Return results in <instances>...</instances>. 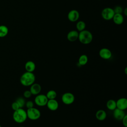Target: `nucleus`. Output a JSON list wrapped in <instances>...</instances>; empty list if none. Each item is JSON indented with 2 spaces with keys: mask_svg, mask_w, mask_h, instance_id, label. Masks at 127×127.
<instances>
[{
  "mask_svg": "<svg viewBox=\"0 0 127 127\" xmlns=\"http://www.w3.org/2000/svg\"><path fill=\"white\" fill-rule=\"evenodd\" d=\"M36 76L33 72L26 71L20 77V82L24 86H30L35 82Z\"/></svg>",
  "mask_w": 127,
  "mask_h": 127,
  "instance_id": "1",
  "label": "nucleus"
},
{
  "mask_svg": "<svg viewBox=\"0 0 127 127\" xmlns=\"http://www.w3.org/2000/svg\"><path fill=\"white\" fill-rule=\"evenodd\" d=\"M12 118L15 122L18 124L23 123L27 119L26 111L23 108H19L17 110L14 111Z\"/></svg>",
  "mask_w": 127,
  "mask_h": 127,
  "instance_id": "2",
  "label": "nucleus"
},
{
  "mask_svg": "<svg viewBox=\"0 0 127 127\" xmlns=\"http://www.w3.org/2000/svg\"><path fill=\"white\" fill-rule=\"evenodd\" d=\"M78 32V40L81 44L87 45L92 41L93 35L91 32L85 29Z\"/></svg>",
  "mask_w": 127,
  "mask_h": 127,
  "instance_id": "3",
  "label": "nucleus"
},
{
  "mask_svg": "<svg viewBox=\"0 0 127 127\" xmlns=\"http://www.w3.org/2000/svg\"><path fill=\"white\" fill-rule=\"evenodd\" d=\"M26 114L27 118L33 121L39 119L41 115L40 111L37 108L34 107L27 109L26 111Z\"/></svg>",
  "mask_w": 127,
  "mask_h": 127,
  "instance_id": "4",
  "label": "nucleus"
},
{
  "mask_svg": "<svg viewBox=\"0 0 127 127\" xmlns=\"http://www.w3.org/2000/svg\"><path fill=\"white\" fill-rule=\"evenodd\" d=\"M62 102L65 105H70L72 104L75 100V96L73 93L71 92L64 93L61 98Z\"/></svg>",
  "mask_w": 127,
  "mask_h": 127,
  "instance_id": "5",
  "label": "nucleus"
},
{
  "mask_svg": "<svg viewBox=\"0 0 127 127\" xmlns=\"http://www.w3.org/2000/svg\"><path fill=\"white\" fill-rule=\"evenodd\" d=\"M48 99L46 95L39 94L36 95L34 98V103L36 105L39 107H44L46 106Z\"/></svg>",
  "mask_w": 127,
  "mask_h": 127,
  "instance_id": "6",
  "label": "nucleus"
},
{
  "mask_svg": "<svg viewBox=\"0 0 127 127\" xmlns=\"http://www.w3.org/2000/svg\"><path fill=\"white\" fill-rule=\"evenodd\" d=\"M115 12L113 8L107 7L103 9L101 11V16L105 20H110L112 19Z\"/></svg>",
  "mask_w": 127,
  "mask_h": 127,
  "instance_id": "7",
  "label": "nucleus"
},
{
  "mask_svg": "<svg viewBox=\"0 0 127 127\" xmlns=\"http://www.w3.org/2000/svg\"><path fill=\"white\" fill-rule=\"evenodd\" d=\"M99 55L101 58L104 60H109L111 58L112 53L110 50L106 48L101 49L99 52Z\"/></svg>",
  "mask_w": 127,
  "mask_h": 127,
  "instance_id": "8",
  "label": "nucleus"
},
{
  "mask_svg": "<svg viewBox=\"0 0 127 127\" xmlns=\"http://www.w3.org/2000/svg\"><path fill=\"white\" fill-rule=\"evenodd\" d=\"M79 13L76 9L70 10L67 14V18L70 22H74L78 21L79 18Z\"/></svg>",
  "mask_w": 127,
  "mask_h": 127,
  "instance_id": "9",
  "label": "nucleus"
},
{
  "mask_svg": "<svg viewBox=\"0 0 127 127\" xmlns=\"http://www.w3.org/2000/svg\"><path fill=\"white\" fill-rule=\"evenodd\" d=\"M116 101V106L117 108L125 110L127 108V99L126 98L122 97L120 98L117 100Z\"/></svg>",
  "mask_w": 127,
  "mask_h": 127,
  "instance_id": "10",
  "label": "nucleus"
},
{
  "mask_svg": "<svg viewBox=\"0 0 127 127\" xmlns=\"http://www.w3.org/2000/svg\"><path fill=\"white\" fill-rule=\"evenodd\" d=\"M42 90L41 86L38 83H34L30 86V91L32 95H37L40 93Z\"/></svg>",
  "mask_w": 127,
  "mask_h": 127,
  "instance_id": "11",
  "label": "nucleus"
},
{
  "mask_svg": "<svg viewBox=\"0 0 127 127\" xmlns=\"http://www.w3.org/2000/svg\"><path fill=\"white\" fill-rule=\"evenodd\" d=\"M48 108L52 111H56L59 108V103L56 99L48 100L47 105Z\"/></svg>",
  "mask_w": 127,
  "mask_h": 127,
  "instance_id": "12",
  "label": "nucleus"
},
{
  "mask_svg": "<svg viewBox=\"0 0 127 127\" xmlns=\"http://www.w3.org/2000/svg\"><path fill=\"white\" fill-rule=\"evenodd\" d=\"M113 111L114 118L118 121H121L124 116L126 115L124 110H122L118 108H116Z\"/></svg>",
  "mask_w": 127,
  "mask_h": 127,
  "instance_id": "13",
  "label": "nucleus"
},
{
  "mask_svg": "<svg viewBox=\"0 0 127 127\" xmlns=\"http://www.w3.org/2000/svg\"><path fill=\"white\" fill-rule=\"evenodd\" d=\"M79 32L74 30L69 31L67 34L66 38L68 41L70 42H74L78 40Z\"/></svg>",
  "mask_w": 127,
  "mask_h": 127,
  "instance_id": "14",
  "label": "nucleus"
},
{
  "mask_svg": "<svg viewBox=\"0 0 127 127\" xmlns=\"http://www.w3.org/2000/svg\"><path fill=\"white\" fill-rule=\"evenodd\" d=\"M112 19L115 24L119 25L124 22V17L121 13H115Z\"/></svg>",
  "mask_w": 127,
  "mask_h": 127,
  "instance_id": "15",
  "label": "nucleus"
},
{
  "mask_svg": "<svg viewBox=\"0 0 127 127\" xmlns=\"http://www.w3.org/2000/svg\"><path fill=\"white\" fill-rule=\"evenodd\" d=\"M95 117L98 121H103L107 118V113L104 110H98L95 114Z\"/></svg>",
  "mask_w": 127,
  "mask_h": 127,
  "instance_id": "16",
  "label": "nucleus"
},
{
  "mask_svg": "<svg viewBox=\"0 0 127 127\" xmlns=\"http://www.w3.org/2000/svg\"><path fill=\"white\" fill-rule=\"evenodd\" d=\"M24 67L26 71L33 72L36 69V64L34 62L32 61H28L25 63Z\"/></svg>",
  "mask_w": 127,
  "mask_h": 127,
  "instance_id": "17",
  "label": "nucleus"
},
{
  "mask_svg": "<svg viewBox=\"0 0 127 127\" xmlns=\"http://www.w3.org/2000/svg\"><path fill=\"white\" fill-rule=\"evenodd\" d=\"M106 107L108 110L113 111L117 108L116 101L113 99H110L108 100L106 103Z\"/></svg>",
  "mask_w": 127,
  "mask_h": 127,
  "instance_id": "18",
  "label": "nucleus"
},
{
  "mask_svg": "<svg viewBox=\"0 0 127 127\" xmlns=\"http://www.w3.org/2000/svg\"><path fill=\"white\" fill-rule=\"evenodd\" d=\"M88 61V56L85 54L81 55L78 58V63L80 65H85Z\"/></svg>",
  "mask_w": 127,
  "mask_h": 127,
  "instance_id": "19",
  "label": "nucleus"
},
{
  "mask_svg": "<svg viewBox=\"0 0 127 127\" xmlns=\"http://www.w3.org/2000/svg\"><path fill=\"white\" fill-rule=\"evenodd\" d=\"M8 33L7 27L4 25H0V38H3L7 36Z\"/></svg>",
  "mask_w": 127,
  "mask_h": 127,
  "instance_id": "20",
  "label": "nucleus"
},
{
  "mask_svg": "<svg viewBox=\"0 0 127 127\" xmlns=\"http://www.w3.org/2000/svg\"><path fill=\"white\" fill-rule=\"evenodd\" d=\"M46 96L47 97L48 100L55 99L57 97V92L55 90L51 89V90H49L47 92V93L46 94Z\"/></svg>",
  "mask_w": 127,
  "mask_h": 127,
  "instance_id": "21",
  "label": "nucleus"
},
{
  "mask_svg": "<svg viewBox=\"0 0 127 127\" xmlns=\"http://www.w3.org/2000/svg\"><path fill=\"white\" fill-rule=\"evenodd\" d=\"M76 27L78 32H80L85 30L86 27L85 23L82 20L78 21L76 24Z\"/></svg>",
  "mask_w": 127,
  "mask_h": 127,
  "instance_id": "22",
  "label": "nucleus"
},
{
  "mask_svg": "<svg viewBox=\"0 0 127 127\" xmlns=\"http://www.w3.org/2000/svg\"><path fill=\"white\" fill-rule=\"evenodd\" d=\"M15 101L17 103V104H18L20 108H23V107L25 106V103H26L25 99L22 97L17 98L15 100Z\"/></svg>",
  "mask_w": 127,
  "mask_h": 127,
  "instance_id": "23",
  "label": "nucleus"
},
{
  "mask_svg": "<svg viewBox=\"0 0 127 127\" xmlns=\"http://www.w3.org/2000/svg\"><path fill=\"white\" fill-rule=\"evenodd\" d=\"M114 11L115 13H121L122 14L123 11V8L122 6L120 5H117L114 8H113Z\"/></svg>",
  "mask_w": 127,
  "mask_h": 127,
  "instance_id": "24",
  "label": "nucleus"
},
{
  "mask_svg": "<svg viewBox=\"0 0 127 127\" xmlns=\"http://www.w3.org/2000/svg\"><path fill=\"white\" fill-rule=\"evenodd\" d=\"M34 103L31 100H28L27 102H26L25 105V106H26V107L27 109H29V108L34 107Z\"/></svg>",
  "mask_w": 127,
  "mask_h": 127,
  "instance_id": "25",
  "label": "nucleus"
},
{
  "mask_svg": "<svg viewBox=\"0 0 127 127\" xmlns=\"http://www.w3.org/2000/svg\"><path fill=\"white\" fill-rule=\"evenodd\" d=\"M32 95L31 92L30 91V90H25L23 92V96L25 98H29L31 97Z\"/></svg>",
  "mask_w": 127,
  "mask_h": 127,
  "instance_id": "26",
  "label": "nucleus"
},
{
  "mask_svg": "<svg viewBox=\"0 0 127 127\" xmlns=\"http://www.w3.org/2000/svg\"><path fill=\"white\" fill-rule=\"evenodd\" d=\"M11 108L13 111H15L17 110V109L20 108L18 105V104H17V103L15 101L14 102H13L12 104H11Z\"/></svg>",
  "mask_w": 127,
  "mask_h": 127,
  "instance_id": "27",
  "label": "nucleus"
},
{
  "mask_svg": "<svg viewBox=\"0 0 127 127\" xmlns=\"http://www.w3.org/2000/svg\"><path fill=\"white\" fill-rule=\"evenodd\" d=\"M122 121V123L123 126L125 127H127V115H126L123 119L121 120Z\"/></svg>",
  "mask_w": 127,
  "mask_h": 127,
  "instance_id": "28",
  "label": "nucleus"
},
{
  "mask_svg": "<svg viewBox=\"0 0 127 127\" xmlns=\"http://www.w3.org/2000/svg\"><path fill=\"white\" fill-rule=\"evenodd\" d=\"M124 15L125 16H127V8L126 7L124 9H123V11Z\"/></svg>",
  "mask_w": 127,
  "mask_h": 127,
  "instance_id": "29",
  "label": "nucleus"
},
{
  "mask_svg": "<svg viewBox=\"0 0 127 127\" xmlns=\"http://www.w3.org/2000/svg\"><path fill=\"white\" fill-rule=\"evenodd\" d=\"M127 67H126V68H125V74H127Z\"/></svg>",
  "mask_w": 127,
  "mask_h": 127,
  "instance_id": "30",
  "label": "nucleus"
},
{
  "mask_svg": "<svg viewBox=\"0 0 127 127\" xmlns=\"http://www.w3.org/2000/svg\"><path fill=\"white\" fill-rule=\"evenodd\" d=\"M23 127V126H20V127Z\"/></svg>",
  "mask_w": 127,
  "mask_h": 127,
  "instance_id": "31",
  "label": "nucleus"
},
{
  "mask_svg": "<svg viewBox=\"0 0 127 127\" xmlns=\"http://www.w3.org/2000/svg\"><path fill=\"white\" fill-rule=\"evenodd\" d=\"M0 127H2L1 126V125H0Z\"/></svg>",
  "mask_w": 127,
  "mask_h": 127,
  "instance_id": "32",
  "label": "nucleus"
},
{
  "mask_svg": "<svg viewBox=\"0 0 127 127\" xmlns=\"http://www.w3.org/2000/svg\"></svg>",
  "mask_w": 127,
  "mask_h": 127,
  "instance_id": "33",
  "label": "nucleus"
}]
</instances>
